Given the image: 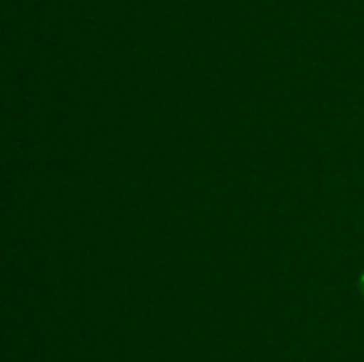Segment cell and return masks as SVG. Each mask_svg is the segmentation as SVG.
<instances>
[{
	"instance_id": "obj_1",
	"label": "cell",
	"mask_w": 364,
	"mask_h": 362,
	"mask_svg": "<svg viewBox=\"0 0 364 362\" xmlns=\"http://www.w3.org/2000/svg\"><path fill=\"white\" fill-rule=\"evenodd\" d=\"M359 290H361V295L364 297V272H363L361 279H359Z\"/></svg>"
}]
</instances>
